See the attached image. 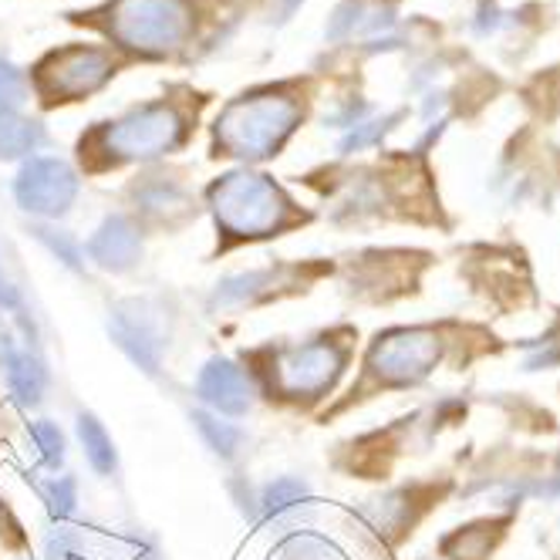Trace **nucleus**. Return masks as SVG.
Segmentation results:
<instances>
[{
	"instance_id": "1",
	"label": "nucleus",
	"mask_w": 560,
	"mask_h": 560,
	"mask_svg": "<svg viewBox=\"0 0 560 560\" xmlns=\"http://www.w3.org/2000/svg\"><path fill=\"white\" fill-rule=\"evenodd\" d=\"M301 122L298 98L284 92H257L230 102L217 118V145L236 159H267Z\"/></svg>"
},
{
	"instance_id": "18",
	"label": "nucleus",
	"mask_w": 560,
	"mask_h": 560,
	"mask_svg": "<svg viewBox=\"0 0 560 560\" xmlns=\"http://www.w3.org/2000/svg\"><path fill=\"white\" fill-rule=\"evenodd\" d=\"M37 233V240L65 264V267H71V270H82V247L74 244L71 240V233H65V230H51V226H37L34 230Z\"/></svg>"
},
{
	"instance_id": "10",
	"label": "nucleus",
	"mask_w": 560,
	"mask_h": 560,
	"mask_svg": "<svg viewBox=\"0 0 560 560\" xmlns=\"http://www.w3.org/2000/svg\"><path fill=\"white\" fill-rule=\"evenodd\" d=\"M0 372L8 375V388L21 406H37L48 388V369L31 348H18L11 331L0 328Z\"/></svg>"
},
{
	"instance_id": "2",
	"label": "nucleus",
	"mask_w": 560,
	"mask_h": 560,
	"mask_svg": "<svg viewBox=\"0 0 560 560\" xmlns=\"http://www.w3.org/2000/svg\"><path fill=\"white\" fill-rule=\"evenodd\" d=\"M217 226L233 240L273 236L294 220V203L273 179L257 173H230L210 186Z\"/></svg>"
},
{
	"instance_id": "7",
	"label": "nucleus",
	"mask_w": 560,
	"mask_h": 560,
	"mask_svg": "<svg viewBox=\"0 0 560 560\" xmlns=\"http://www.w3.org/2000/svg\"><path fill=\"white\" fill-rule=\"evenodd\" d=\"M14 196L27 213L37 217H61L71 210L78 196V176L61 159H31L14 179Z\"/></svg>"
},
{
	"instance_id": "16",
	"label": "nucleus",
	"mask_w": 560,
	"mask_h": 560,
	"mask_svg": "<svg viewBox=\"0 0 560 560\" xmlns=\"http://www.w3.org/2000/svg\"><path fill=\"white\" fill-rule=\"evenodd\" d=\"M304 497H307V487L301 483V479H291V476H284V479H273V483L264 490L260 503H264V513L277 516V513H288V510H294V506H298Z\"/></svg>"
},
{
	"instance_id": "12",
	"label": "nucleus",
	"mask_w": 560,
	"mask_h": 560,
	"mask_svg": "<svg viewBox=\"0 0 560 560\" xmlns=\"http://www.w3.org/2000/svg\"><path fill=\"white\" fill-rule=\"evenodd\" d=\"M136 307V304H132ZM112 335L115 341L126 348V354L132 358V362L142 369V372H155L159 369V348H163V341H159V335L152 331V325L145 322V314H139V307L129 314L126 307H118L115 317H112Z\"/></svg>"
},
{
	"instance_id": "21",
	"label": "nucleus",
	"mask_w": 560,
	"mask_h": 560,
	"mask_svg": "<svg viewBox=\"0 0 560 560\" xmlns=\"http://www.w3.org/2000/svg\"><path fill=\"white\" fill-rule=\"evenodd\" d=\"M0 311H18V317H21V325H24V331L31 335L34 328H31V322L24 317V304H21V294H18V288L11 284V280L4 277V270H0Z\"/></svg>"
},
{
	"instance_id": "15",
	"label": "nucleus",
	"mask_w": 560,
	"mask_h": 560,
	"mask_svg": "<svg viewBox=\"0 0 560 560\" xmlns=\"http://www.w3.org/2000/svg\"><path fill=\"white\" fill-rule=\"evenodd\" d=\"M192 422H196L199 432H203V439L210 443L213 453H220L223 459H230V456L236 453V446H240V429H236V425L220 422V419H213V416H207V412H196Z\"/></svg>"
},
{
	"instance_id": "11",
	"label": "nucleus",
	"mask_w": 560,
	"mask_h": 560,
	"mask_svg": "<svg viewBox=\"0 0 560 560\" xmlns=\"http://www.w3.org/2000/svg\"><path fill=\"white\" fill-rule=\"evenodd\" d=\"M142 254V240H139V230L132 220L126 217H108L95 236L89 240V257L105 267V270H115V273H122L129 267H136Z\"/></svg>"
},
{
	"instance_id": "17",
	"label": "nucleus",
	"mask_w": 560,
	"mask_h": 560,
	"mask_svg": "<svg viewBox=\"0 0 560 560\" xmlns=\"http://www.w3.org/2000/svg\"><path fill=\"white\" fill-rule=\"evenodd\" d=\"M31 439H34L37 453H42L45 466L58 469V466L65 463V435H61V429H58L55 422H48V419L34 422V425H31Z\"/></svg>"
},
{
	"instance_id": "8",
	"label": "nucleus",
	"mask_w": 560,
	"mask_h": 560,
	"mask_svg": "<svg viewBox=\"0 0 560 560\" xmlns=\"http://www.w3.org/2000/svg\"><path fill=\"white\" fill-rule=\"evenodd\" d=\"M439 345L432 331H392L372 348V369L388 382H412L429 372Z\"/></svg>"
},
{
	"instance_id": "5",
	"label": "nucleus",
	"mask_w": 560,
	"mask_h": 560,
	"mask_svg": "<svg viewBox=\"0 0 560 560\" xmlns=\"http://www.w3.org/2000/svg\"><path fill=\"white\" fill-rule=\"evenodd\" d=\"M348 348L331 338H317L301 348H288L273 362V385L288 398H322L345 369Z\"/></svg>"
},
{
	"instance_id": "3",
	"label": "nucleus",
	"mask_w": 560,
	"mask_h": 560,
	"mask_svg": "<svg viewBox=\"0 0 560 560\" xmlns=\"http://www.w3.org/2000/svg\"><path fill=\"white\" fill-rule=\"evenodd\" d=\"M189 0H115L105 11V27L118 45L142 58L176 55L192 34Z\"/></svg>"
},
{
	"instance_id": "4",
	"label": "nucleus",
	"mask_w": 560,
	"mask_h": 560,
	"mask_svg": "<svg viewBox=\"0 0 560 560\" xmlns=\"http://www.w3.org/2000/svg\"><path fill=\"white\" fill-rule=\"evenodd\" d=\"M186 136L183 115L173 105H142L126 118L105 126L95 142L108 163H136V159H155L173 152Z\"/></svg>"
},
{
	"instance_id": "14",
	"label": "nucleus",
	"mask_w": 560,
	"mask_h": 560,
	"mask_svg": "<svg viewBox=\"0 0 560 560\" xmlns=\"http://www.w3.org/2000/svg\"><path fill=\"white\" fill-rule=\"evenodd\" d=\"M78 435H82V446H85L89 463L98 472H112L115 469V450H112V439L102 429V422L95 416H82V419H78Z\"/></svg>"
},
{
	"instance_id": "20",
	"label": "nucleus",
	"mask_w": 560,
	"mask_h": 560,
	"mask_svg": "<svg viewBox=\"0 0 560 560\" xmlns=\"http://www.w3.org/2000/svg\"><path fill=\"white\" fill-rule=\"evenodd\" d=\"M24 102V78L21 71L0 58V112H11Z\"/></svg>"
},
{
	"instance_id": "6",
	"label": "nucleus",
	"mask_w": 560,
	"mask_h": 560,
	"mask_svg": "<svg viewBox=\"0 0 560 560\" xmlns=\"http://www.w3.org/2000/svg\"><path fill=\"white\" fill-rule=\"evenodd\" d=\"M115 74L105 48H65L37 68V89L48 102H74L98 92Z\"/></svg>"
},
{
	"instance_id": "13",
	"label": "nucleus",
	"mask_w": 560,
	"mask_h": 560,
	"mask_svg": "<svg viewBox=\"0 0 560 560\" xmlns=\"http://www.w3.org/2000/svg\"><path fill=\"white\" fill-rule=\"evenodd\" d=\"M45 132L31 118H21L14 112H0V159H18L42 145Z\"/></svg>"
},
{
	"instance_id": "19",
	"label": "nucleus",
	"mask_w": 560,
	"mask_h": 560,
	"mask_svg": "<svg viewBox=\"0 0 560 560\" xmlns=\"http://www.w3.org/2000/svg\"><path fill=\"white\" fill-rule=\"evenodd\" d=\"M42 497H45V503H48L51 516H55V520H65V516L74 510V479H71V476H58V479H51V483L42 490Z\"/></svg>"
},
{
	"instance_id": "9",
	"label": "nucleus",
	"mask_w": 560,
	"mask_h": 560,
	"mask_svg": "<svg viewBox=\"0 0 560 560\" xmlns=\"http://www.w3.org/2000/svg\"><path fill=\"white\" fill-rule=\"evenodd\" d=\"M196 392L207 406H213L223 416H244L250 409V378L244 369H236L226 358H213L196 378Z\"/></svg>"
}]
</instances>
